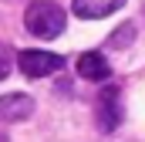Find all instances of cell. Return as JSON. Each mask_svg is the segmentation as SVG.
<instances>
[{"label":"cell","mask_w":145,"mask_h":142,"mask_svg":"<svg viewBox=\"0 0 145 142\" xmlns=\"http://www.w3.org/2000/svg\"><path fill=\"white\" fill-rule=\"evenodd\" d=\"M64 24H68V17L54 0H34L27 7V14H24V27L40 41H51V37L64 34Z\"/></svg>","instance_id":"1"},{"label":"cell","mask_w":145,"mask_h":142,"mask_svg":"<svg viewBox=\"0 0 145 142\" xmlns=\"http://www.w3.org/2000/svg\"><path fill=\"white\" fill-rule=\"evenodd\" d=\"M95 115H98V129L101 132H115L118 125H121V91L108 85L101 95H98V102H95Z\"/></svg>","instance_id":"2"},{"label":"cell","mask_w":145,"mask_h":142,"mask_svg":"<svg viewBox=\"0 0 145 142\" xmlns=\"http://www.w3.org/2000/svg\"><path fill=\"white\" fill-rule=\"evenodd\" d=\"M17 68L24 71L27 78H47V74H54V71L61 68V58L57 54H51V51H24L20 58H17Z\"/></svg>","instance_id":"3"},{"label":"cell","mask_w":145,"mask_h":142,"mask_svg":"<svg viewBox=\"0 0 145 142\" xmlns=\"http://www.w3.org/2000/svg\"><path fill=\"white\" fill-rule=\"evenodd\" d=\"M34 115V98L24 95V91H10V95H0V125H10V122H24Z\"/></svg>","instance_id":"4"},{"label":"cell","mask_w":145,"mask_h":142,"mask_svg":"<svg viewBox=\"0 0 145 142\" xmlns=\"http://www.w3.org/2000/svg\"><path fill=\"white\" fill-rule=\"evenodd\" d=\"M118 7H125V0H71V10L84 20H98V17H108Z\"/></svg>","instance_id":"5"},{"label":"cell","mask_w":145,"mask_h":142,"mask_svg":"<svg viewBox=\"0 0 145 142\" xmlns=\"http://www.w3.org/2000/svg\"><path fill=\"white\" fill-rule=\"evenodd\" d=\"M78 74H81L84 81H105L111 74V68H108V61H105V54L84 51V54L78 58Z\"/></svg>","instance_id":"6"},{"label":"cell","mask_w":145,"mask_h":142,"mask_svg":"<svg viewBox=\"0 0 145 142\" xmlns=\"http://www.w3.org/2000/svg\"><path fill=\"white\" fill-rule=\"evenodd\" d=\"M132 41H135V24H121V27L108 37V47H118V51H121V47H128Z\"/></svg>","instance_id":"7"},{"label":"cell","mask_w":145,"mask_h":142,"mask_svg":"<svg viewBox=\"0 0 145 142\" xmlns=\"http://www.w3.org/2000/svg\"><path fill=\"white\" fill-rule=\"evenodd\" d=\"M10 74V47L7 44H0V81Z\"/></svg>","instance_id":"8"},{"label":"cell","mask_w":145,"mask_h":142,"mask_svg":"<svg viewBox=\"0 0 145 142\" xmlns=\"http://www.w3.org/2000/svg\"><path fill=\"white\" fill-rule=\"evenodd\" d=\"M0 142H10V139H7V135H3V132H0Z\"/></svg>","instance_id":"9"},{"label":"cell","mask_w":145,"mask_h":142,"mask_svg":"<svg viewBox=\"0 0 145 142\" xmlns=\"http://www.w3.org/2000/svg\"><path fill=\"white\" fill-rule=\"evenodd\" d=\"M142 14H145V7H142Z\"/></svg>","instance_id":"10"}]
</instances>
